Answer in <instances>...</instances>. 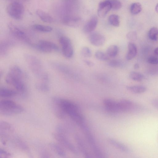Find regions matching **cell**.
I'll list each match as a JSON object with an SVG mask.
<instances>
[{
	"label": "cell",
	"instance_id": "cell-1",
	"mask_svg": "<svg viewBox=\"0 0 158 158\" xmlns=\"http://www.w3.org/2000/svg\"><path fill=\"white\" fill-rule=\"evenodd\" d=\"M60 105L62 110L77 124L80 126L85 123L84 116L80 113L77 106L67 99L59 98Z\"/></svg>",
	"mask_w": 158,
	"mask_h": 158
},
{
	"label": "cell",
	"instance_id": "cell-2",
	"mask_svg": "<svg viewBox=\"0 0 158 158\" xmlns=\"http://www.w3.org/2000/svg\"><path fill=\"white\" fill-rule=\"evenodd\" d=\"M23 72L18 66H12L6 76V81L10 85H13L19 92H23L25 90V87L22 80Z\"/></svg>",
	"mask_w": 158,
	"mask_h": 158
},
{
	"label": "cell",
	"instance_id": "cell-3",
	"mask_svg": "<svg viewBox=\"0 0 158 158\" xmlns=\"http://www.w3.org/2000/svg\"><path fill=\"white\" fill-rule=\"evenodd\" d=\"M26 60L32 72L43 82H47L48 81L47 73L44 71L40 60L36 57L27 55Z\"/></svg>",
	"mask_w": 158,
	"mask_h": 158
},
{
	"label": "cell",
	"instance_id": "cell-4",
	"mask_svg": "<svg viewBox=\"0 0 158 158\" xmlns=\"http://www.w3.org/2000/svg\"><path fill=\"white\" fill-rule=\"evenodd\" d=\"M24 110L23 107L12 101L4 100L0 102V113L2 115H11L21 113Z\"/></svg>",
	"mask_w": 158,
	"mask_h": 158
},
{
	"label": "cell",
	"instance_id": "cell-5",
	"mask_svg": "<svg viewBox=\"0 0 158 158\" xmlns=\"http://www.w3.org/2000/svg\"><path fill=\"white\" fill-rule=\"evenodd\" d=\"M80 127L85 134L91 149L94 154L97 157H103L102 152L97 145L94 136L87 125L85 123L81 126Z\"/></svg>",
	"mask_w": 158,
	"mask_h": 158
},
{
	"label": "cell",
	"instance_id": "cell-6",
	"mask_svg": "<svg viewBox=\"0 0 158 158\" xmlns=\"http://www.w3.org/2000/svg\"><path fill=\"white\" fill-rule=\"evenodd\" d=\"M8 14L12 18L16 20H20L23 18L24 9L23 5L17 2L10 3L7 8Z\"/></svg>",
	"mask_w": 158,
	"mask_h": 158
},
{
	"label": "cell",
	"instance_id": "cell-7",
	"mask_svg": "<svg viewBox=\"0 0 158 158\" xmlns=\"http://www.w3.org/2000/svg\"><path fill=\"white\" fill-rule=\"evenodd\" d=\"M53 136L62 146L72 153L76 155L78 154V149L68 139L65 135L56 132L53 134Z\"/></svg>",
	"mask_w": 158,
	"mask_h": 158
},
{
	"label": "cell",
	"instance_id": "cell-8",
	"mask_svg": "<svg viewBox=\"0 0 158 158\" xmlns=\"http://www.w3.org/2000/svg\"><path fill=\"white\" fill-rule=\"evenodd\" d=\"M59 42L61 46L63 55L66 58H71L73 54V49L70 39L65 36H61Z\"/></svg>",
	"mask_w": 158,
	"mask_h": 158
},
{
	"label": "cell",
	"instance_id": "cell-9",
	"mask_svg": "<svg viewBox=\"0 0 158 158\" xmlns=\"http://www.w3.org/2000/svg\"><path fill=\"white\" fill-rule=\"evenodd\" d=\"M36 47L40 51L46 53H49L53 51H57L59 48L55 44L47 40H40Z\"/></svg>",
	"mask_w": 158,
	"mask_h": 158
},
{
	"label": "cell",
	"instance_id": "cell-10",
	"mask_svg": "<svg viewBox=\"0 0 158 158\" xmlns=\"http://www.w3.org/2000/svg\"><path fill=\"white\" fill-rule=\"evenodd\" d=\"M8 27L11 33L15 37L28 44L31 43V41L24 32L16 26L10 23Z\"/></svg>",
	"mask_w": 158,
	"mask_h": 158
},
{
	"label": "cell",
	"instance_id": "cell-11",
	"mask_svg": "<svg viewBox=\"0 0 158 158\" xmlns=\"http://www.w3.org/2000/svg\"><path fill=\"white\" fill-rule=\"evenodd\" d=\"M121 112H133L138 109V106L132 101L127 99H122L118 102Z\"/></svg>",
	"mask_w": 158,
	"mask_h": 158
},
{
	"label": "cell",
	"instance_id": "cell-12",
	"mask_svg": "<svg viewBox=\"0 0 158 158\" xmlns=\"http://www.w3.org/2000/svg\"><path fill=\"white\" fill-rule=\"evenodd\" d=\"M90 43L96 46H100L103 45L105 41V38L102 35L97 32H92L89 36Z\"/></svg>",
	"mask_w": 158,
	"mask_h": 158
},
{
	"label": "cell",
	"instance_id": "cell-13",
	"mask_svg": "<svg viewBox=\"0 0 158 158\" xmlns=\"http://www.w3.org/2000/svg\"><path fill=\"white\" fill-rule=\"evenodd\" d=\"M103 103L106 110L113 113L121 112L118 102L110 98H106L103 101Z\"/></svg>",
	"mask_w": 158,
	"mask_h": 158
},
{
	"label": "cell",
	"instance_id": "cell-14",
	"mask_svg": "<svg viewBox=\"0 0 158 158\" xmlns=\"http://www.w3.org/2000/svg\"><path fill=\"white\" fill-rule=\"evenodd\" d=\"M74 138L78 148L82 155L87 158L91 157L84 142L80 135L77 134H76Z\"/></svg>",
	"mask_w": 158,
	"mask_h": 158
},
{
	"label": "cell",
	"instance_id": "cell-15",
	"mask_svg": "<svg viewBox=\"0 0 158 158\" xmlns=\"http://www.w3.org/2000/svg\"><path fill=\"white\" fill-rule=\"evenodd\" d=\"M111 9V5L109 0H106L101 2L98 5V14L100 17H105Z\"/></svg>",
	"mask_w": 158,
	"mask_h": 158
},
{
	"label": "cell",
	"instance_id": "cell-16",
	"mask_svg": "<svg viewBox=\"0 0 158 158\" xmlns=\"http://www.w3.org/2000/svg\"><path fill=\"white\" fill-rule=\"evenodd\" d=\"M98 22L97 17L95 16H93L84 25L83 31L86 33L93 32L96 27Z\"/></svg>",
	"mask_w": 158,
	"mask_h": 158
},
{
	"label": "cell",
	"instance_id": "cell-17",
	"mask_svg": "<svg viewBox=\"0 0 158 158\" xmlns=\"http://www.w3.org/2000/svg\"><path fill=\"white\" fill-rule=\"evenodd\" d=\"M108 141L110 144L123 152L129 153L131 152L130 149L128 147L115 139L110 138L108 139Z\"/></svg>",
	"mask_w": 158,
	"mask_h": 158
},
{
	"label": "cell",
	"instance_id": "cell-18",
	"mask_svg": "<svg viewBox=\"0 0 158 158\" xmlns=\"http://www.w3.org/2000/svg\"><path fill=\"white\" fill-rule=\"evenodd\" d=\"M137 53L136 45L132 42L129 43L128 45V52L126 56L127 60H130L135 57Z\"/></svg>",
	"mask_w": 158,
	"mask_h": 158
},
{
	"label": "cell",
	"instance_id": "cell-19",
	"mask_svg": "<svg viewBox=\"0 0 158 158\" xmlns=\"http://www.w3.org/2000/svg\"><path fill=\"white\" fill-rule=\"evenodd\" d=\"M36 13L41 20L44 22L51 23L53 21V18L48 14L42 10L40 9L37 10Z\"/></svg>",
	"mask_w": 158,
	"mask_h": 158
},
{
	"label": "cell",
	"instance_id": "cell-20",
	"mask_svg": "<svg viewBox=\"0 0 158 158\" xmlns=\"http://www.w3.org/2000/svg\"><path fill=\"white\" fill-rule=\"evenodd\" d=\"M81 22V20L80 18L75 17H67L65 18L63 21L64 24L73 27H78Z\"/></svg>",
	"mask_w": 158,
	"mask_h": 158
},
{
	"label": "cell",
	"instance_id": "cell-21",
	"mask_svg": "<svg viewBox=\"0 0 158 158\" xmlns=\"http://www.w3.org/2000/svg\"><path fill=\"white\" fill-rule=\"evenodd\" d=\"M51 148L59 156L63 157H65L66 154L65 151L61 146L54 143H51L49 144Z\"/></svg>",
	"mask_w": 158,
	"mask_h": 158
},
{
	"label": "cell",
	"instance_id": "cell-22",
	"mask_svg": "<svg viewBox=\"0 0 158 158\" xmlns=\"http://www.w3.org/2000/svg\"><path fill=\"white\" fill-rule=\"evenodd\" d=\"M17 92L15 90L6 88H2L0 89V96L3 98H10L16 95Z\"/></svg>",
	"mask_w": 158,
	"mask_h": 158
},
{
	"label": "cell",
	"instance_id": "cell-23",
	"mask_svg": "<svg viewBox=\"0 0 158 158\" xmlns=\"http://www.w3.org/2000/svg\"><path fill=\"white\" fill-rule=\"evenodd\" d=\"M127 89L129 91L135 94H141L145 92L146 88L143 85H128Z\"/></svg>",
	"mask_w": 158,
	"mask_h": 158
},
{
	"label": "cell",
	"instance_id": "cell-24",
	"mask_svg": "<svg viewBox=\"0 0 158 158\" xmlns=\"http://www.w3.org/2000/svg\"><path fill=\"white\" fill-rule=\"evenodd\" d=\"M118 50V46L116 45H112L107 48L106 53L109 57H114L117 55Z\"/></svg>",
	"mask_w": 158,
	"mask_h": 158
},
{
	"label": "cell",
	"instance_id": "cell-25",
	"mask_svg": "<svg viewBox=\"0 0 158 158\" xmlns=\"http://www.w3.org/2000/svg\"><path fill=\"white\" fill-rule=\"evenodd\" d=\"M32 28L35 30L44 32H50L52 30V28L50 26L39 24H34Z\"/></svg>",
	"mask_w": 158,
	"mask_h": 158
},
{
	"label": "cell",
	"instance_id": "cell-26",
	"mask_svg": "<svg viewBox=\"0 0 158 158\" xmlns=\"http://www.w3.org/2000/svg\"><path fill=\"white\" fill-rule=\"evenodd\" d=\"M142 9L141 4L139 2H135L132 4L130 6V10L133 15H136L139 13Z\"/></svg>",
	"mask_w": 158,
	"mask_h": 158
},
{
	"label": "cell",
	"instance_id": "cell-27",
	"mask_svg": "<svg viewBox=\"0 0 158 158\" xmlns=\"http://www.w3.org/2000/svg\"><path fill=\"white\" fill-rule=\"evenodd\" d=\"M108 21L109 23L114 26L118 27L119 25V17L117 15L112 14L110 15L109 17Z\"/></svg>",
	"mask_w": 158,
	"mask_h": 158
},
{
	"label": "cell",
	"instance_id": "cell-28",
	"mask_svg": "<svg viewBox=\"0 0 158 158\" xmlns=\"http://www.w3.org/2000/svg\"><path fill=\"white\" fill-rule=\"evenodd\" d=\"M148 36L150 40H157L158 39V28L155 27L151 28L148 31Z\"/></svg>",
	"mask_w": 158,
	"mask_h": 158
},
{
	"label": "cell",
	"instance_id": "cell-29",
	"mask_svg": "<svg viewBox=\"0 0 158 158\" xmlns=\"http://www.w3.org/2000/svg\"><path fill=\"white\" fill-rule=\"evenodd\" d=\"M129 77L132 80L137 81H141L144 78V76L142 74L134 71L130 73Z\"/></svg>",
	"mask_w": 158,
	"mask_h": 158
},
{
	"label": "cell",
	"instance_id": "cell-30",
	"mask_svg": "<svg viewBox=\"0 0 158 158\" xmlns=\"http://www.w3.org/2000/svg\"><path fill=\"white\" fill-rule=\"evenodd\" d=\"M35 86L38 90L41 92H47L49 90V87L45 82L37 83L36 84Z\"/></svg>",
	"mask_w": 158,
	"mask_h": 158
},
{
	"label": "cell",
	"instance_id": "cell-31",
	"mask_svg": "<svg viewBox=\"0 0 158 158\" xmlns=\"http://www.w3.org/2000/svg\"><path fill=\"white\" fill-rule=\"evenodd\" d=\"M95 56L97 59L103 61L108 60L109 58L106 53L100 51H96L95 54Z\"/></svg>",
	"mask_w": 158,
	"mask_h": 158
},
{
	"label": "cell",
	"instance_id": "cell-32",
	"mask_svg": "<svg viewBox=\"0 0 158 158\" xmlns=\"http://www.w3.org/2000/svg\"><path fill=\"white\" fill-rule=\"evenodd\" d=\"M0 131H11L12 130V128L11 125L8 123L1 121L0 123Z\"/></svg>",
	"mask_w": 158,
	"mask_h": 158
},
{
	"label": "cell",
	"instance_id": "cell-33",
	"mask_svg": "<svg viewBox=\"0 0 158 158\" xmlns=\"http://www.w3.org/2000/svg\"><path fill=\"white\" fill-rule=\"evenodd\" d=\"M111 7V9L114 10L120 9L122 7L121 2L118 0H109Z\"/></svg>",
	"mask_w": 158,
	"mask_h": 158
},
{
	"label": "cell",
	"instance_id": "cell-34",
	"mask_svg": "<svg viewBox=\"0 0 158 158\" xmlns=\"http://www.w3.org/2000/svg\"><path fill=\"white\" fill-rule=\"evenodd\" d=\"M81 53L83 56L85 57H90L92 55V52L90 49L87 47H84L82 48Z\"/></svg>",
	"mask_w": 158,
	"mask_h": 158
},
{
	"label": "cell",
	"instance_id": "cell-35",
	"mask_svg": "<svg viewBox=\"0 0 158 158\" xmlns=\"http://www.w3.org/2000/svg\"><path fill=\"white\" fill-rule=\"evenodd\" d=\"M121 63L118 60L113 59L109 61L108 63V65L110 67L113 68L118 67L120 66Z\"/></svg>",
	"mask_w": 158,
	"mask_h": 158
},
{
	"label": "cell",
	"instance_id": "cell-36",
	"mask_svg": "<svg viewBox=\"0 0 158 158\" xmlns=\"http://www.w3.org/2000/svg\"><path fill=\"white\" fill-rule=\"evenodd\" d=\"M16 143L17 145L22 149L27 150L28 147L26 144L21 139L17 138L15 140Z\"/></svg>",
	"mask_w": 158,
	"mask_h": 158
},
{
	"label": "cell",
	"instance_id": "cell-37",
	"mask_svg": "<svg viewBox=\"0 0 158 158\" xmlns=\"http://www.w3.org/2000/svg\"><path fill=\"white\" fill-rule=\"evenodd\" d=\"M126 37L129 40L135 41L137 38V34L135 31H131L127 34Z\"/></svg>",
	"mask_w": 158,
	"mask_h": 158
},
{
	"label": "cell",
	"instance_id": "cell-38",
	"mask_svg": "<svg viewBox=\"0 0 158 158\" xmlns=\"http://www.w3.org/2000/svg\"><path fill=\"white\" fill-rule=\"evenodd\" d=\"M11 156V154L5 150L0 148V158H8Z\"/></svg>",
	"mask_w": 158,
	"mask_h": 158
},
{
	"label": "cell",
	"instance_id": "cell-39",
	"mask_svg": "<svg viewBox=\"0 0 158 158\" xmlns=\"http://www.w3.org/2000/svg\"><path fill=\"white\" fill-rule=\"evenodd\" d=\"M148 61L151 64H158V58L155 56H150L148 58Z\"/></svg>",
	"mask_w": 158,
	"mask_h": 158
},
{
	"label": "cell",
	"instance_id": "cell-40",
	"mask_svg": "<svg viewBox=\"0 0 158 158\" xmlns=\"http://www.w3.org/2000/svg\"><path fill=\"white\" fill-rule=\"evenodd\" d=\"M84 62L87 66L90 67H93L94 65V62L89 60H84Z\"/></svg>",
	"mask_w": 158,
	"mask_h": 158
},
{
	"label": "cell",
	"instance_id": "cell-41",
	"mask_svg": "<svg viewBox=\"0 0 158 158\" xmlns=\"http://www.w3.org/2000/svg\"><path fill=\"white\" fill-rule=\"evenodd\" d=\"M152 105L156 108L158 109V99H153L151 101Z\"/></svg>",
	"mask_w": 158,
	"mask_h": 158
},
{
	"label": "cell",
	"instance_id": "cell-42",
	"mask_svg": "<svg viewBox=\"0 0 158 158\" xmlns=\"http://www.w3.org/2000/svg\"><path fill=\"white\" fill-rule=\"evenodd\" d=\"M134 69H138L139 68V66L138 64H135L134 66Z\"/></svg>",
	"mask_w": 158,
	"mask_h": 158
},
{
	"label": "cell",
	"instance_id": "cell-43",
	"mask_svg": "<svg viewBox=\"0 0 158 158\" xmlns=\"http://www.w3.org/2000/svg\"><path fill=\"white\" fill-rule=\"evenodd\" d=\"M154 52L156 55L158 56V47L156 48L155 49L154 51Z\"/></svg>",
	"mask_w": 158,
	"mask_h": 158
},
{
	"label": "cell",
	"instance_id": "cell-44",
	"mask_svg": "<svg viewBox=\"0 0 158 158\" xmlns=\"http://www.w3.org/2000/svg\"><path fill=\"white\" fill-rule=\"evenodd\" d=\"M155 10L158 13V3L156 5L155 7Z\"/></svg>",
	"mask_w": 158,
	"mask_h": 158
}]
</instances>
